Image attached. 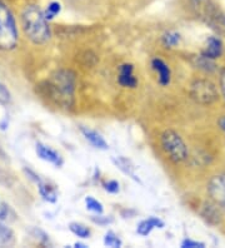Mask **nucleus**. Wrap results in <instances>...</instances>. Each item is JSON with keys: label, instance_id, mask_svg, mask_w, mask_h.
I'll list each match as a JSON object with an SVG mask.
<instances>
[{"label": "nucleus", "instance_id": "1", "mask_svg": "<svg viewBox=\"0 0 225 248\" xmlns=\"http://www.w3.org/2000/svg\"><path fill=\"white\" fill-rule=\"evenodd\" d=\"M25 35L35 44H45L51 38L48 19L38 5H28L21 14Z\"/></svg>", "mask_w": 225, "mask_h": 248}, {"label": "nucleus", "instance_id": "2", "mask_svg": "<svg viewBox=\"0 0 225 248\" xmlns=\"http://www.w3.org/2000/svg\"><path fill=\"white\" fill-rule=\"evenodd\" d=\"M46 91L55 103L69 107L73 103L75 91V74L69 69H60L53 73L46 80Z\"/></svg>", "mask_w": 225, "mask_h": 248}, {"label": "nucleus", "instance_id": "3", "mask_svg": "<svg viewBox=\"0 0 225 248\" xmlns=\"http://www.w3.org/2000/svg\"><path fill=\"white\" fill-rule=\"evenodd\" d=\"M19 34L14 16L4 3L0 1V50H12L18 46Z\"/></svg>", "mask_w": 225, "mask_h": 248}, {"label": "nucleus", "instance_id": "4", "mask_svg": "<svg viewBox=\"0 0 225 248\" xmlns=\"http://www.w3.org/2000/svg\"><path fill=\"white\" fill-rule=\"evenodd\" d=\"M162 147L166 155L175 163L183 162L188 157V148L183 138L174 130L168 129L162 134Z\"/></svg>", "mask_w": 225, "mask_h": 248}, {"label": "nucleus", "instance_id": "5", "mask_svg": "<svg viewBox=\"0 0 225 248\" xmlns=\"http://www.w3.org/2000/svg\"><path fill=\"white\" fill-rule=\"evenodd\" d=\"M190 95L199 104L209 106L219 98V92L216 85L208 79H198L190 85Z\"/></svg>", "mask_w": 225, "mask_h": 248}, {"label": "nucleus", "instance_id": "6", "mask_svg": "<svg viewBox=\"0 0 225 248\" xmlns=\"http://www.w3.org/2000/svg\"><path fill=\"white\" fill-rule=\"evenodd\" d=\"M208 193L218 206L225 208V172L216 174L210 179Z\"/></svg>", "mask_w": 225, "mask_h": 248}, {"label": "nucleus", "instance_id": "7", "mask_svg": "<svg viewBox=\"0 0 225 248\" xmlns=\"http://www.w3.org/2000/svg\"><path fill=\"white\" fill-rule=\"evenodd\" d=\"M36 155L40 159L45 160V162H49V163L54 164L55 167H61L64 163L61 155L58 153L57 151H54L53 148L48 147V145L43 144V143H36Z\"/></svg>", "mask_w": 225, "mask_h": 248}, {"label": "nucleus", "instance_id": "8", "mask_svg": "<svg viewBox=\"0 0 225 248\" xmlns=\"http://www.w3.org/2000/svg\"><path fill=\"white\" fill-rule=\"evenodd\" d=\"M134 68L132 64H123L119 68L118 82L124 88H135L138 85V79L134 77Z\"/></svg>", "mask_w": 225, "mask_h": 248}, {"label": "nucleus", "instance_id": "9", "mask_svg": "<svg viewBox=\"0 0 225 248\" xmlns=\"http://www.w3.org/2000/svg\"><path fill=\"white\" fill-rule=\"evenodd\" d=\"M223 54V43L219 38L216 36H209L207 40V46L201 53V57L208 58V59H216L220 58Z\"/></svg>", "mask_w": 225, "mask_h": 248}, {"label": "nucleus", "instance_id": "10", "mask_svg": "<svg viewBox=\"0 0 225 248\" xmlns=\"http://www.w3.org/2000/svg\"><path fill=\"white\" fill-rule=\"evenodd\" d=\"M151 67L159 76L160 85L166 87L170 83L171 79V72L168 64L165 63L163 59H160V58H154L153 61H151Z\"/></svg>", "mask_w": 225, "mask_h": 248}, {"label": "nucleus", "instance_id": "11", "mask_svg": "<svg viewBox=\"0 0 225 248\" xmlns=\"http://www.w3.org/2000/svg\"><path fill=\"white\" fill-rule=\"evenodd\" d=\"M80 130H81V133H83V136L85 137V140H87L90 144L94 145L95 148L102 149V151H106V149L109 148L108 143L105 142L104 138H103L98 132L85 127H81Z\"/></svg>", "mask_w": 225, "mask_h": 248}, {"label": "nucleus", "instance_id": "12", "mask_svg": "<svg viewBox=\"0 0 225 248\" xmlns=\"http://www.w3.org/2000/svg\"><path fill=\"white\" fill-rule=\"evenodd\" d=\"M164 227V222L162 219L156 217H150L148 219L141 221L138 224V228H136V232L140 236H148L150 234V232L154 230V228H163Z\"/></svg>", "mask_w": 225, "mask_h": 248}, {"label": "nucleus", "instance_id": "13", "mask_svg": "<svg viewBox=\"0 0 225 248\" xmlns=\"http://www.w3.org/2000/svg\"><path fill=\"white\" fill-rule=\"evenodd\" d=\"M38 183V188H39V193L43 197V200L46 201L49 203H54L58 200V192L55 189L54 186H50L46 182H43L42 179L36 181Z\"/></svg>", "mask_w": 225, "mask_h": 248}, {"label": "nucleus", "instance_id": "14", "mask_svg": "<svg viewBox=\"0 0 225 248\" xmlns=\"http://www.w3.org/2000/svg\"><path fill=\"white\" fill-rule=\"evenodd\" d=\"M15 242L14 232L5 224L0 223V247H9Z\"/></svg>", "mask_w": 225, "mask_h": 248}, {"label": "nucleus", "instance_id": "15", "mask_svg": "<svg viewBox=\"0 0 225 248\" xmlns=\"http://www.w3.org/2000/svg\"><path fill=\"white\" fill-rule=\"evenodd\" d=\"M115 164H117L118 167H119L120 170H123L124 173H126V174H129L132 178H134L135 181H138V178L135 177V173H134V167H133V164L130 163V160H128L126 158H123L120 157L118 158L117 160H115Z\"/></svg>", "mask_w": 225, "mask_h": 248}, {"label": "nucleus", "instance_id": "16", "mask_svg": "<svg viewBox=\"0 0 225 248\" xmlns=\"http://www.w3.org/2000/svg\"><path fill=\"white\" fill-rule=\"evenodd\" d=\"M162 42L164 46L166 48H173V46H178L180 42V34L177 31H168L165 33L162 38Z\"/></svg>", "mask_w": 225, "mask_h": 248}, {"label": "nucleus", "instance_id": "17", "mask_svg": "<svg viewBox=\"0 0 225 248\" xmlns=\"http://www.w3.org/2000/svg\"><path fill=\"white\" fill-rule=\"evenodd\" d=\"M69 228L70 231L74 233L75 236L80 237V238H89L90 233H91L87 226H84V224H81V223H76V222L70 223Z\"/></svg>", "mask_w": 225, "mask_h": 248}, {"label": "nucleus", "instance_id": "18", "mask_svg": "<svg viewBox=\"0 0 225 248\" xmlns=\"http://www.w3.org/2000/svg\"><path fill=\"white\" fill-rule=\"evenodd\" d=\"M104 245L108 246V247L119 248V247H121L123 242H121V239H120L114 232L109 231V232L106 233L104 237Z\"/></svg>", "mask_w": 225, "mask_h": 248}, {"label": "nucleus", "instance_id": "19", "mask_svg": "<svg viewBox=\"0 0 225 248\" xmlns=\"http://www.w3.org/2000/svg\"><path fill=\"white\" fill-rule=\"evenodd\" d=\"M85 204H87V208L91 212H95L98 215H102L104 208H103V204L98 200L93 198V197H87L85 198Z\"/></svg>", "mask_w": 225, "mask_h": 248}, {"label": "nucleus", "instance_id": "20", "mask_svg": "<svg viewBox=\"0 0 225 248\" xmlns=\"http://www.w3.org/2000/svg\"><path fill=\"white\" fill-rule=\"evenodd\" d=\"M60 10H61V5L58 1H51L48 8H46V10H45V16H46L48 20H51L59 14Z\"/></svg>", "mask_w": 225, "mask_h": 248}, {"label": "nucleus", "instance_id": "21", "mask_svg": "<svg viewBox=\"0 0 225 248\" xmlns=\"http://www.w3.org/2000/svg\"><path fill=\"white\" fill-rule=\"evenodd\" d=\"M10 102V92L3 83H0V103L6 104Z\"/></svg>", "mask_w": 225, "mask_h": 248}, {"label": "nucleus", "instance_id": "22", "mask_svg": "<svg viewBox=\"0 0 225 248\" xmlns=\"http://www.w3.org/2000/svg\"><path fill=\"white\" fill-rule=\"evenodd\" d=\"M104 189L108 193H118L119 192V183L117 181H108L104 183Z\"/></svg>", "mask_w": 225, "mask_h": 248}, {"label": "nucleus", "instance_id": "23", "mask_svg": "<svg viewBox=\"0 0 225 248\" xmlns=\"http://www.w3.org/2000/svg\"><path fill=\"white\" fill-rule=\"evenodd\" d=\"M204 243L196 242V241H192V239H184L181 242V247L183 248H199V247H204Z\"/></svg>", "mask_w": 225, "mask_h": 248}, {"label": "nucleus", "instance_id": "24", "mask_svg": "<svg viewBox=\"0 0 225 248\" xmlns=\"http://www.w3.org/2000/svg\"><path fill=\"white\" fill-rule=\"evenodd\" d=\"M219 85H220V92H222L223 97H224L225 99V69H223L222 73H220Z\"/></svg>", "mask_w": 225, "mask_h": 248}, {"label": "nucleus", "instance_id": "25", "mask_svg": "<svg viewBox=\"0 0 225 248\" xmlns=\"http://www.w3.org/2000/svg\"><path fill=\"white\" fill-rule=\"evenodd\" d=\"M6 217H8V207L6 204H1L0 206V221L5 219Z\"/></svg>", "mask_w": 225, "mask_h": 248}, {"label": "nucleus", "instance_id": "26", "mask_svg": "<svg viewBox=\"0 0 225 248\" xmlns=\"http://www.w3.org/2000/svg\"><path fill=\"white\" fill-rule=\"evenodd\" d=\"M103 218L104 217H102V216H99L98 218L94 217L93 221L96 222V223H99V224H106V223H109V222H111V219H103Z\"/></svg>", "mask_w": 225, "mask_h": 248}, {"label": "nucleus", "instance_id": "27", "mask_svg": "<svg viewBox=\"0 0 225 248\" xmlns=\"http://www.w3.org/2000/svg\"><path fill=\"white\" fill-rule=\"evenodd\" d=\"M219 127H220V129H222L223 132L225 133V115H223L222 118L219 119Z\"/></svg>", "mask_w": 225, "mask_h": 248}, {"label": "nucleus", "instance_id": "28", "mask_svg": "<svg viewBox=\"0 0 225 248\" xmlns=\"http://www.w3.org/2000/svg\"><path fill=\"white\" fill-rule=\"evenodd\" d=\"M75 247H79V248H85V247H88L87 245H84V243H75Z\"/></svg>", "mask_w": 225, "mask_h": 248}, {"label": "nucleus", "instance_id": "29", "mask_svg": "<svg viewBox=\"0 0 225 248\" xmlns=\"http://www.w3.org/2000/svg\"><path fill=\"white\" fill-rule=\"evenodd\" d=\"M222 23H223V25H224V27H225V16L222 19Z\"/></svg>", "mask_w": 225, "mask_h": 248}]
</instances>
